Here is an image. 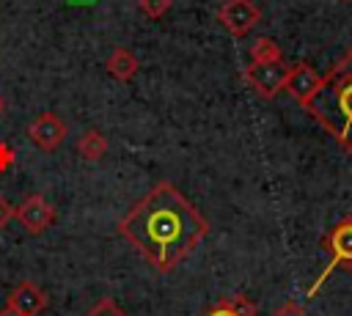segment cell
<instances>
[{
  "label": "cell",
  "mask_w": 352,
  "mask_h": 316,
  "mask_svg": "<svg viewBox=\"0 0 352 316\" xmlns=\"http://www.w3.org/2000/svg\"><path fill=\"white\" fill-rule=\"evenodd\" d=\"M116 228L162 275L176 269L209 234L206 217L170 181H160L138 198Z\"/></svg>",
  "instance_id": "obj_1"
},
{
  "label": "cell",
  "mask_w": 352,
  "mask_h": 316,
  "mask_svg": "<svg viewBox=\"0 0 352 316\" xmlns=\"http://www.w3.org/2000/svg\"><path fill=\"white\" fill-rule=\"evenodd\" d=\"M305 110L352 157V47L324 74L322 88Z\"/></svg>",
  "instance_id": "obj_2"
},
{
  "label": "cell",
  "mask_w": 352,
  "mask_h": 316,
  "mask_svg": "<svg viewBox=\"0 0 352 316\" xmlns=\"http://www.w3.org/2000/svg\"><path fill=\"white\" fill-rule=\"evenodd\" d=\"M322 247L330 253V261H327V267L319 272V278L308 286V291H305L308 300L316 297V291L322 289V283H324L338 267H341V269H352V214L341 217V220L322 236Z\"/></svg>",
  "instance_id": "obj_3"
},
{
  "label": "cell",
  "mask_w": 352,
  "mask_h": 316,
  "mask_svg": "<svg viewBox=\"0 0 352 316\" xmlns=\"http://www.w3.org/2000/svg\"><path fill=\"white\" fill-rule=\"evenodd\" d=\"M286 74H289V63H283V60H267V63H253L250 60L242 71L245 82L261 99H275L286 85Z\"/></svg>",
  "instance_id": "obj_4"
},
{
  "label": "cell",
  "mask_w": 352,
  "mask_h": 316,
  "mask_svg": "<svg viewBox=\"0 0 352 316\" xmlns=\"http://www.w3.org/2000/svg\"><path fill=\"white\" fill-rule=\"evenodd\" d=\"M261 19V11L253 0H223V5L217 8V22L234 36L242 38L248 36Z\"/></svg>",
  "instance_id": "obj_5"
},
{
  "label": "cell",
  "mask_w": 352,
  "mask_h": 316,
  "mask_svg": "<svg viewBox=\"0 0 352 316\" xmlns=\"http://www.w3.org/2000/svg\"><path fill=\"white\" fill-rule=\"evenodd\" d=\"M14 217L19 220V225H22L28 234L38 236V234H44V231L55 223V206H52L44 195L30 192V195L22 198V203L16 206Z\"/></svg>",
  "instance_id": "obj_6"
},
{
  "label": "cell",
  "mask_w": 352,
  "mask_h": 316,
  "mask_svg": "<svg viewBox=\"0 0 352 316\" xmlns=\"http://www.w3.org/2000/svg\"><path fill=\"white\" fill-rule=\"evenodd\" d=\"M322 74L311 66V63H305V60H300V63H294V66H289V74H286V85H283V91L300 104V107H305L314 96H316V91L322 88Z\"/></svg>",
  "instance_id": "obj_7"
},
{
  "label": "cell",
  "mask_w": 352,
  "mask_h": 316,
  "mask_svg": "<svg viewBox=\"0 0 352 316\" xmlns=\"http://www.w3.org/2000/svg\"><path fill=\"white\" fill-rule=\"evenodd\" d=\"M66 132H69V126L55 115V113H38L33 121H30V126H28V137H30V143L38 148V151H55L63 140H66Z\"/></svg>",
  "instance_id": "obj_8"
},
{
  "label": "cell",
  "mask_w": 352,
  "mask_h": 316,
  "mask_svg": "<svg viewBox=\"0 0 352 316\" xmlns=\"http://www.w3.org/2000/svg\"><path fill=\"white\" fill-rule=\"evenodd\" d=\"M6 305H8L16 316H41L44 308L50 305V297H47V291H44L38 283L22 280V283H16V286L8 291Z\"/></svg>",
  "instance_id": "obj_9"
},
{
  "label": "cell",
  "mask_w": 352,
  "mask_h": 316,
  "mask_svg": "<svg viewBox=\"0 0 352 316\" xmlns=\"http://www.w3.org/2000/svg\"><path fill=\"white\" fill-rule=\"evenodd\" d=\"M104 69L110 71V77H113V80H118V82H132V80H135V74L140 71V60H138V55H135L132 49L118 47V49H113V52H110V58H107Z\"/></svg>",
  "instance_id": "obj_10"
},
{
  "label": "cell",
  "mask_w": 352,
  "mask_h": 316,
  "mask_svg": "<svg viewBox=\"0 0 352 316\" xmlns=\"http://www.w3.org/2000/svg\"><path fill=\"white\" fill-rule=\"evenodd\" d=\"M258 308L253 300H248L245 294H228L223 300H217L212 308H206L201 316H256Z\"/></svg>",
  "instance_id": "obj_11"
},
{
  "label": "cell",
  "mask_w": 352,
  "mask_h": 316,
  "mask_svg": "<svg viewBox=\"0 0 352 316\" xmlns=\"http://www.w3.org/2000/svg\"><path fill=\"white\" fill-rule=\"evenodd\" d=\"M104 151H107V137H104L99 129H85V132L80 135V140H77V154H80L82 159L96 162V159L104 157Z\"/></svg>",
  "instance_id": "obj_12"
},
{
  "label": "cell",
  "mask_w": 352,
  "mask_h": 316,
  "mask_svg": "<svg viewBox=\"0 0 352 316\" xmlns=\"http://www.w3.org/2000/svg\"><path fill=\"white\" fill-rule=\"evenodd\" d=\"M250 60L253 63H267V60H283V52L280 47L270 38V36H258L253 44H250Z\"/></svg>",
  "instance_id": "obj_13"
},
{
  "label": "cell",
  "mask_w": 352,
  "mask_h": 316,
  "mask_svg": "<svg viewBox=\"0 0 352 316\" xmlns=\"http://www.w3.org/2000/svg\"><path fill=\"white\" fill-rule=\"evenodd\" d=\"M82 316H126V311H124L116 300L102 297V300H99V302H94V305L88 308V313H82Z\"/></svg>",
  "instance_id": "obj_14"
},
{
  "label": "cell",
  "mask_w": 352,
  "mask_h": 316,
  "mask_svg": "<svg viewBox=\"0 0 352 316\" xmlns=\"http://www.w3.org/2000/svg\"><path fill=\"white\" fill-rule=\"evenodd\" d=\"M138 8L148 19H162L170 11V0H138Z\"/></svg>",
  "instance_id": "obj_15"
},
{
  "label": "cell",
  "mask_w": 352,
  "mask_h": 316,
  "mask_svg": "<svg viewBox=\"0 0 352 316\" xmlns=\"http://www.w3.org/2000/svg\"><path fill=\"white\" fill-rule=\"evenodd\" d=\"M272 316H305V308L297 300H286L272 311Z\"/></svg>",
  "instance_id": "obj_16"
},
{
  "label": "cell",
  "mask_w": 352,
  "mask_h": 316,
  "mask_svg": "<svg viewBox=\"0 0 352 316\" xmlns=\"http://www.w3.org/2000/svg\"><path fill=\"white\" fill-rule=\"evenodd\" d=\"M14 212H16V209L8 203V198H6V195H0V231L14 220Z\"/></svg>",
  "instance_id": "obj_17"
},
{
  "label": "cell",
  "mask_w": 352,
  "mask_h": 316,
  "mask_svg": "<svg viewBox=\"0 0 352 316\" xmlns=\"http://www.w3.org/2000/svg\"><path fill=\"white\" fill-rule=\"evenodd\" d=\"M14 148L8 146V143H0V173H6L11 165H14Z\"/></svg>",
  "instance_id": "obj_18"
},
{
  "label": "cell",
  "mask_w": 352,
  "mask_h": 316,
  "mask_svg": "<svg viewBox=\"0 0 352 316\" xmlns=\"http://www.w3.org/2000/svg\"><path fill=\"white\" fill-rule=\"evenodd\" d=\"M0 316H16V313H14V311H11V308H8V305H6V308H3V311H0Z\"/></svg>",
  "instance_id": "obj_19"
},
{
  "label": "cell",
  "mask_w": 352,
  "mask_h": 316,
  "mask_svg": "<svg viewBox=\"0 0 352 316\" xmlns=\"http://www.w3.org/2000/svg\"><path fill=\"white\" fill-rule=\"evenodd\" d=\"M0 113H3V99H0Z\"/></svg>",
  "instance_id": "obj_20"
}]
</instances>
